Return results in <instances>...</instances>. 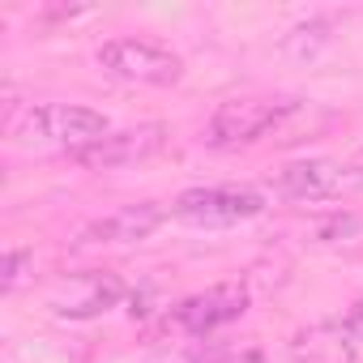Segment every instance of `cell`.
<instances>
[{
    "mask_svg": "<svg viewBox=\"0 0 363 363\" xmlns=\"http://www.w3.org/2000/svg\"><path fill=\"white\" fill-rule=\"evenodd\" d=\"M111 133L107 116L82 103H35L18 116H9V137L18 145H39V150H65L69 158L99 145Z\"/></svg>",
    "mask_w": 363,
    "mask_h": 363,
    "instance_id": "1",
    "label": "cell"
},
{
    "mask_svg": "<svg viewBox=\"0 0 363 363\" xmlns=\"http://www.w3.org/2000/svg\"><path fill=\"white\" fill-rule=\"evenodd\" d=\"M99 69L133 82V86H175L184 77V60L171 48L154 43V39H111L99 48Z\"/></svg>",
    "mask_w": 363,
    "mask_h": 363,
    "instance_id": "2",
    "label": "cell"
},
{
    "mask_svg": "<svg viewBox=\"0 0 363 363\" xmlns=\"http://www.w3.org/2000/svg\"><path fill=\"white\" fill-rule=\"evenodd\" d=\"M265 210V197L248 184H210V189H189L171 201V214L189 227H235L248 223Z\"/></svg>",
    "mask_w": 363,
    "mask_h": 363,
    "instance_id": "3",
    "label": "cell"
},
{
    "mask_svg": "<svg viewBox=\"0 0 363 363\" xmlns=\"http://www.w3.org/2000/svg\"><path fill=\"white\" fill-rule=\"evenodd\" d=\"M295 111V103H278V99H227L214 107L210 124H206V141L214 150H235L248 145L257 137H265L274 124H282Z\"/></svg>",
    "mask_w": 363,
    "mask_h": 363,
    "instance_id": "4",
    "label": "cell"
},
{
    "mask_svg": "<svg viewBox=\"0 0 363 363\" xmlns=\"http://www.w3.org/2000/svg\"><path fill=\"white\" fill-rule=\"evenodd\" d=\"M128 295V286L116 274H69L48 291V308L65 320H90L107 308H116Z\"/></svg>",
    "mask_w": 363,
    "mask_h": 363,
    "instance_id": "5",
    "label": "cell"
},
{
    "mask_svg": "<svg viewBox=\"0 0 363 363\" xmlns=\"http://www.w3.org/2000/svg\"><path fill=\"white\" fill-rule=\"evenodd\" d=\"M244 312H248V286L244 282H218V286L184 299L171 312V320H175V329H184L189 337H210L214 329L240 320Z\"/></svg>",
    "mask_w": 363,
    "mask_h": 363,
    "instance_id": "6",
    "label": "cell"
},
{
    "mask_svg": "<svg viewBox=\"0 0 363 363\" xmlns=\"http://www.w3.org/2000/svg\"><path fill=\"white\" fill-rule=\"evenodd\" d=\"M354 189V179L333 158H295L274 175V193L286 201H329Z\"/></svg>",
    "mask_w": 363,
    "mask_h": 363,
    "instance_id": "7",
    "label": "cell"
},
{
    "mask_svg": "<svg viewBox=\"0 0 363 363\" xmlns=\"http://www.w3.org/2000/svg\"><path fill=\"white\" fill-rule=\"evenodd\" d=\"M167 145V124H141V128H124V133H107L99 145L73 154V162L90 167V171H116V167H133L150 154H158Z\"/></svg>",
    "mask_w": 363,
    "mask_h": 363,
    "instance_id": "8",
    "label": "cell"
},
{
    "mask_svg": "<svg viewBox=\"0 0 363 363\" xmlns=\"http://www.w3.org/2000/svg\"><path fill=\"white\" fill-rule=\"evenodd\" d=\"M167 214H171V210L158 206V201L124 206V210H116V214L90 223V227L82 231V244H90V248H103V244H141V240H150V235L167 223Z\"/></svg>",
    "mask_w": 363,
    "mask_h": 363,
    "instance_id": "9",
    "label": "cell"
},
{
    "mask_svg": "<svg viewBox=\"0 0 363 363\" xmlns=\"http://www.w3.org/2000/svg\"><path fill=\"white\" fill-rule=\"evenodd\" d=\"M291 354L299 363H350L354 359V342H350L342 320H325V325H312L308 333H299L291 342Z\"/></svg>",
    "mask_w": 363,
    "mask_h": 363,
    "instance_id": "10",
    "label": "cell"
},
{
    "mask_svg": "<svg viewBox=\"0 0 363 363\" xmlns=\"http://www.w3.org/2000/svg\"><path fill=\"white\" fill-rule=\"evenodd\" d=\"M312 244L342 252V257H363V214L346 210V214H329L312 223Z\"/></svg>",
    "mask_w": 363,
    "mask_h": 363,
    "instance_id": "11",
    "label": "cell"
},
{
    "mask_svg": "<svg viewBox=\"0 0 363 363\" xmlns=\"http://www.w3.org/2000/svg\"><path fill=\"white\" fill-rule=\"evenodd\" d=\"M329 43H333V22H329V18H308V22H299V26L282 39V52H286L291 60H316V52L329 48Z\"/></svg>",
    "mask_w": 363,
    "mask_h": 363,
    "instance_id": "12",
    "label": "cell"
},
{
    "mask_svg": "<svg viewBox=\"0 0 363 363\" xmlns=\"http://www.w3.org/2000/svg\"><path fill=\"white\" fill-rule=\"evenodd\" d=\"M30 265H35V257H30V252H18V248H13V252H5V269H0V291L13 295V291L30 278V274H26Z\"/></svg>",
    "mask_w": 363,
    "mask_h": 363,
    "instance_id": "13",
    "label": "cell"
},
{
    "mask_svg": "<svg viewBox=\"0 0 363 363\" xmlns=\"http://www.w3.org/2000/svg\"><path fill=\"white\" fill-rule=\"evenodd\" d=\"M342 325H346L350 342H354V346H363V299H359V303H354V308L342 316Z\"/></svg>",
    "mask_w": 363,
    "mask_h": 363,
    "instance_id": "14",
    "label": "cell"
},
{
    "mask_svg": "<svg viewBox=\"0 0 363 363\" xmlns=\"http://www.w3.org/2000/svg\"><path fill=\"white\" fill-rule=\"evenodd\" d=\"M346 171H350V179H354V184H363V145L354 150V158L346 162Z\"/></svg>",
    "mask_w": 363,
    "mask_h": 363,
    "instance_id": "15",
    "label": "cell"
}]
</instances>
